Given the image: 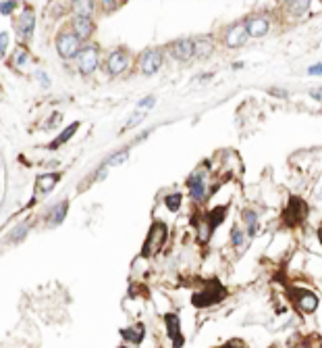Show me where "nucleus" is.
Here are the masks:
<instances>
[{"label":"nucleus","instance_id":"nucleus-1","mask_svg":"<svg viewBox=\"0 0 322 348\" xmlns=\"http://www.w3.org/2000/svg\"><path fill=\"white\" fill-rule=\"evenodd\" d=\"M223 298H227V288L220 284L218 280H210L202 292H196L194 294L191 302H194V306H198V309H204V306L220 302Z\"/></svg>","mask_w":322,"mask_h":348},{"label":"nucleus","instance_id":"nucleus-2","mask_svg":"<svg viewBox=\"0 0 322 348\" xmlns=\"http://www.w3.org/2000/svg\"><path fill=\"white\" fill-rule=\"evenodd\" d=\"M166 236H168V227H166L162 221H154L152 227H150V232H148L146 242H144V250H142V254H144V256H152V254H156V252L160 250V248L164 246Z\"/></svg>","mask_w":322,"mask_h":348},{"label":"nucleus","instance_id":"nucleus-3","mask_svg":"<svg viewBox=\"0 0 322 348\" xmlns=\"http://www.w3.org/2000/svg\"><path fill=\"white\" fill-rule=\"evenodd\" d=\"M308 213H310V206H308V202L304 200V198L291 196L289 202H287V206H285L283 217H285V223H287L289 227H295V225H299L301 221L306 219Z\"/></svg>","mask_w":322,"mask_h":348},{"label":"nucleus","instance_id":"nucleus-4","mask_svg":"<svg viewBox=\"0 0 322 348\" xmlns=\"http://www.w3.org/2000/svg\"><path fill=\"white\" fill-rule=\"evenodd\" d=\"M81 48V40H79L73 32H63L56 36V50L63 58H73L79 54Z\"/></svg>","mask_w":322,"mask_h":348},{"label":"nucleus","instance_id":"nucleus-5","mask_svg":"<svg viewBox=\"0 0 322 348\" xmlns=\"http://www.w3.org/2000/svg\"><path fill=\"white\" fill-rule=\"evenodd\" d=\"M164 61V52L160 48H150L142 56H139V71L146 75H154Z\"/></svg>","mask_w":322,"mask_h":348},{"label":"nucleus","instance_id":"nucleus-6","mask_svg":"<svg viewBox=\"0 0 322 348\" xmlns=\"http://www.w3.org/2000/svg\"><path fill=\"white\" fill-rule=\"evenodd\" d=\"M77 67L83 75H89L98 69V46H83L77 56Z\"/></svg>","mask_w":322,"mask_h":348},{"label":"nucleus","instance_id":"nucleus-7","mask_svg":"<svg viewBox=\"0 0 322 348\" xmlns=\"http://www.w3.org/2000/svg\"><path fill=\"white\" fill-rule=\"evenodd\" d=\"M129 63H131V56H129V52L125 50V48H119V50L108 54L106 69H108L110 75H121L129 67Z\"/></svg>","mask_w":322,"mask_h":348},{"label":"nucleus","instance_id":"nucleus-8","mask_svg":"<svg viewBox=\"0 0 322 348\" xmlns=\"http://www.w3.org/2000/svg\"><path fill=\"white\" fill-rule=\"evenodd\" d=\"M168 50L177 61H189V58H194V54H196V44L191 38H181L168 46Z\"/></svg>","mask_w":322,"mask_h":348},{"label":"nucleus","instance_id":"nucleus-9","mask_svg":"<svg viewBox=\"0 0 322 348\" xmlns=\"http://www.w3.org/2000/svg\"><path fill=\"white\" fill-rule=\"evenodd\" d=\"M245 40H247L245 23H235V25H231V27L227 29V34H225V44H227L229 48H239V46H243Z\"/></svg>","mask_w":322,"mask_h":348},{"label":"nucleus","instance_id":"nucleus-10","mask_svg":"<svg viewBox=\"0 0 322 348\" xmlns=\"http://www.w3.org/2000/svg\"><path fill=\"white\" fill-rule=\"evenodd\" d=\"M293 302L304 313H312V311H316V306H318V296L310 290H293Z\"/></svg>","mask_w":322,"mask_h":348},{"label":"nucleus","instance_id":"nucleus-11","mask_svg":"<svg viewBox=\"0 0 322 348\" xmlns=\"http://www.w3.org/2000/svg\"><path fill=\"white\" fill-rule=\"evenodd\" d=\"M164 323H166L168 338L173 340V346H175V348H181V346H183V334H181V321H179V315H175V313H166V315H164Z\"/></svg>","mask_w":322,"mask_h":348},{"label":"nucleus","instance_id":"nucleus-12","mask_svg":"<svg viewBox=\"0 0 322 348\" xmlns=\"http://www.w3.org/2000/svg\"><path fill=\"white\" fill-rule=\"evenodd\" d=\"M187 186H189V194L194 200H204V196H206V184L202 180V171H198L194 173L187 180Z\"/></svg>","mask_w":322,"mask_h":348},{"label":"nucleus","instance_id":"nucleus-13","mask_svg":"<svg viewBox=\"0 0 322 348\" xmlns=\"http://www.w3.org/2000/svg\"><path fill=\"white\" fill-rule=\"evenodd\" d=\"M73 34L83 42V40H87L94 34V21L92 19H85V17H75L73 19Z\"/></svg>","mask_w":322,"mask_h":348},{"label":"nucleus","instance_id":"nucleus-14","mask_svg":"<svg viewBox=\"0 0 322 348\" xmlns=\"http://www.w3.org/2000/svg\"><path fill=\"white\" fill-rule=\"evenodd\" d=\"M34 25H36V17H34V11L32 8H25L21 19H19V36L23 40H29L34 34Z\"/></svg>","mask_w":322,"mask_h":348},{"label":"nucleus","instance_id":"nucleus-15","mask_svg":"<svg viewBox=\"0 0 322 348\" xmlns=\"http://www.w3.org/2000/svg\"><path fill=\"white\" fill-rule=\"evenodd\" d=\"M268 19L264 17H254V19H249L245 29H247V36H254V38H262L268 34Z\"/></svg>","mask_w":322,"mask_h":348},{"label":"nucleus","instance_id":"nucleus-16","mask_svg":"<svg viewBox=\"0 0 322 348\" xmlns=\"http://www.w3.org/2000/svg\"><path fill=\"white\" fill-rule=\"evenodd\" d=\"M67 208H69V202L65 200V202H58L52 211H50V215L46 217V223H48V227H56V225H60L65 221V215H67Z\"/></svg>","mask_w":322,"mask_h":348},{"label":"nucleus","instance_id":"nucleus-17","mask_svg":"<svg viewBox=\"0 0 322 348\" xmlns=\"http://www.w3.org/2000/svg\"><path fill=\"white\" fill-rule=\"evenodd\" d=\"M121 336H123L127 342H131V344H142L144 338H146V327L142 323H137L133 327H127V330H123V332H121Z\"/></svg>","mask_w":322,"mask_h":348},{"label":"nucleus","instance_id":"nucleus-18","mask_svg":"<svg viewBox=\"0 0 322 348\" xmlns=\"http://www.w3.org/2000/svg\"><path fill=\"white\" fill-rule=\"evenodd\" d=\"M58 180H60V175H58V173H46V175H40V177H38V192H40V194L50 192V190H52V188L56 186Z\"/></svg>","mask_w":322,"mask_h":348},{"label":"nucleus","instance_id":"nucleus-19","mask_svg":"<svg viewBox=\"0 0 322 348\" xmlns=\"http://www.w3.org/2000/svg\"><path fill=\"white\" fill-rule=\"evenodd\" d=\"M225 213H227V206H216V208H212V211H208L206 213L208 225L212 227V230H216V227L225 221Z\"/></svg>","mask_w":322,"mask_h":348},{"label":"nucleus","instance_id":"nucleus-20","mask_svg":"<svg viewBox=\"0 0 322 348\" xmlns=\"http://www.w3.org/2000/svg\"><path fill=\"white\" fill-rule=\"evenodd\" d=\"M191 221H194V223H196V227H198V242H200V244H206V242L210 240V236H212V232H214V230L208 225V221H206V219L202 221V219H196V217H194V219H191Z\"/></svg>","mask_w":322,"mask_h":348},{"label":"nucleus","instance_id":"nucleus-21","mask_svg":"<svg viewBox=\"0 0 322 348\" xmlns=\"http://www.w3.org/2000/svg\"><path fill=\"white\" fill-rule=\"evenodd\" d=\"M241 217H243V221H245V225H247V236L254 238V236L258 234V215L247 208V211L241 213Z\"/></svg>","mask_w":322,"mask_h":348},{"label":"nucleus","instance_id":"nucleus-22","mask_svg":"<svg viewBox=\"0 0 322 348\" xmlns=\"http://www.w3.org/2000/svg\"><path fill=\"white\" fill-rule=\"evenodd\" d=\"M194 44H196V56H208L212 52V44H210L208 38H196Z\"/></svg>","mask_w":322,"mask_h":348},{"label":"nucleus","instance_id":"nucleus-23","mask_svg":"<svg viewBox=\"0 0 322 348\" xmlns=\"http://www.w3.org/2000/svg\"><path fill=\"white\" fill-rule=\"evenodd\" d=\"M77 127H79V123H73V125H69V127L65 129V134H60V136L56 138V140H54L52 144H50V150H56V148H58L60 144H65V142L69 140V138H73V134L77 132Z\"/></svg>","mask_w":322,"mask_h":348},{"label":"nucleus","instance_id":"nucleus-24","mask_svg":"<svg viewBox=\"0 0 322 348\" xmlns=\"http://www.w3.org/2000/svg\"><path fill=\"white\" fill-rule=\"evenodd\" d=\"M127 158H129V148H123V150H119V152H115L113 156H110L102 167H104V169H108V167H117V165H121V163H125Z\"/></svg>","mask_w":322,"mask_h":348},{"label":"nucleus","instance_id":"nucleus-25","mask_svg":"<svg viewBox=\"0 0 322 348\" xmlns=\"http://www.w3.org/2000/svg\"><path fill=\"white\" fill-rule=\"evenodd\" d=\"M181 198H183V196H181L179 192H175V194H168L166 198H164V204H166V208H168V211H179V206H181Z\"/></svg>","mask_w":322,"mask_h":348},{"label":"nucleus","instance_id":"nucleus-26","mask_svg":"<svg viewBox=\"0 0 322 348\" xmlns=\"http://www.w3.org/2000/svg\"><path fill=\"white\" fill-rule=\"evenodd\" d=\"M75 8H77V15H75V17H85V19H92V8H94V4H92V2H77V4H75Z\"/></svg>","mask_w":322,"mask_h":348},{"label":"nucleus","instance_id":"nucleus-27","mask_svg":"<svg viewBox=\"0 0 322 348\" xmlns=\"http://www.w3.org/2000/svg\"><path fill=\"white\" fill-rule=\"evenodd\" d=\"M287 8H289V11L293 13V15H304L308 8H310V2H289Z\"/></svg>","mask_w":322,"mask_h":348},{"label":"nucleus","instance_id":"nucleus-28","mask_svg":"<svg viewBox=\"0 0 322 348\" xmlns=\"http://www.w3.org/2000/svg\"><path fill=\"white\" fill-rule=\"evenodd\" d=\"M231 242H233L235 248H239L241 244H243V232H241L237 225H233V230H231Z\"/></svg>","mask_w":322,"mask_h":348},{"label":"nucleus","instance_id":"nucleus-29","mask_svg":"<svg viewBox=\"0 0 322 348\" xmlns=\"http://www.w3.org/2000/svg\"><path fill=\"white\" fill-rule=\"evenodd\" d=\"M144 117H146V113L142 111V108H139V111H135V113H133V117H131V119H129V121L125 123V129H131V127H135L139 121H142Z\"/></svg>","mask_w":322,"mask_h":348},{"label":"nucleus","instance_id":"nucleus-30","mask_svg":"<svg viewBox=\"0 0 322 348\" xmlns=\"http://www.w3.org/2000/svg\"><path fill=\"white\" fill-rule=\"evenodd\" d=\"M27 230H29V223H23V225H19L17 230H15V234L11 236V242H19L21 238L27 234Z\"/></svg>","mask_w":322,"mask_h":348},{"label":"nucleus","instance_id":"nucleus-31","mask_svg":"<svg viewBox=\"0 0 322 348\" xmlns=\"http://www.w3.org/2000/svg\"><path fill=\"white\" fill-rule=\"evenodd\" d=\"M6 46H8V34L6 32H0V58L4 56Z\"/></svg>","mask_w":322,"mask_h":348},{"label":"nucleus","instance_id":"nucleus-32","mask_svg":"<svg viewBox=\"0 0 322 348\" xmlns=\"http://www.w3.org/2000/svg\"><path fill=\"white\" fill-rule=\"evenodd\" d=\"M25 58H27V50L25 48H19V50L15 52V65H23Z\"/></svg>","mask_w":322,"mask_h":348},{"label":"nucleus","instance_id":"nucleus-33","mask_svg":"<svg viewBox=\"0 0 322 348\" xmlns=\"http://www.w3.org/2000/svg\"><path fill=\"white\" fill-rule=\"evenodd\" d=\"M15 2H0V13L2 15H11L13 11H15Z\"/></svg>","mask_w":322,"mask_h":348},{"label":"nucleus","instance_id":"nucleus-34","mask_svg":"<svg viewBox=\"0 0 322 348\" xmlns=\"http://www.w3.org/2000/svg\"><path fill=\"white\" fill-rule=\"evenodd\" d=\"M154 102H156V100H154V96H148L146 100H142V102H139V108H142V111L146 108V111H148L150 106H154Z\"/></svg>","mask_w":322,"mask_h":348},{"label":"nucleus","instance_id":"nucleus-35","mask_svg":"<svg viewBox=\"0 0 322 348\" xmlns=\"http://www.w3.org/2000/svg\"><path fill=\"white\" fill-rule=\"evenodd\" d=\"M270 94H273V96H281V98H287V92L281 90V88H270Z\"/></svg>","mask_w":322,"mask_h":348},{"label":"nucleus","instance_id":"nucleus-36","mask_svg":"<svg viewBox=\"0 0 322 348\" xmlns=\"http://www.w3.org/2000/svg\"><path fill=\"white\" fill-rule=\"evenodd\" d=\"M308 73H310V75H322V65L310 67V69H308Z\"/></svg>","mask_w":322,"mask_h":348},{"label":"nucleus","instance_id":"nucleus-37","mask_svg":"<svg viewBox=\"0 0 322 348\" xmlns=\"http://www.w3.org/2000/svg\"><path fill=\"white\" fill-rule=\"evenodd\" d=\"M38 77H40V84H42V86H50V79H48V75H44L42 71H38Z\"/></svg>","mask_w":322,"mask_h":348},{"label":"nucleus","instance_id":"nucleus-38","mask_svg":"<svg viewBox=\"0 0 322 348\" xmlns=\"http://www.w3.org/2000/svg\"><path fill=\"white\" fill-rule=\"evenodd\" d=\"M318 240H320V244H322V225L318 227Z\"/></svg>","mask_w":322,"mask_h":348},{"label":"nucleus","instance_id":"nucleus-39","mask_svg":"<svg viewBox=\"0 0 322 348\" xmlns=\"http://www.w3.org/2000/svg\"><path fill=\"white\" fill-rule=\"evenodd\" d=\"M220 348H235L233 344H225V346H220Z\"/></svg>","mask_w":322,"mask_h":348},{"label":"nucleus","instance_id":"nucleus-40","mask_svg":"<svg viewBox=\"0 0 322 348\" xmlns=\"http://www.w3.org/2000/svg\"><path fill=\"white\" fill-rule=\"evenodd\" d=\"M268 348H277V346H268Z\"/></svg>","mask_w":322,"mask_h":348}]
</instances>
